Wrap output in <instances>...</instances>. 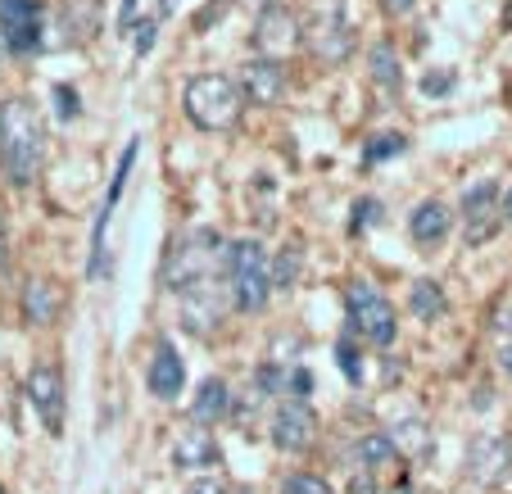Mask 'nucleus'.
<instances>
[{"label": "nucleus", "mask_w": 512, "mask_h": 494, "mask_svg": "<svg viewBox=\"0 0 512 494\" xmlns=\"http://www.w3.org/2000/svg\"><path fill=\"white\" fill-rule=\"evenodd\" d=\"M499 209V182H476V186H467V195H463V218H481V214H494Z\"/></svg>", "instance_id": "nucleus-21"}, {"label": "nucleus", "mask_w": 512, "mask_h": 494, "mask_svg": "<svg viewBox=\"0 0 512 494\" xmlns=\"http://www.w3.org/2000/svg\"><path fill=\"white\" fill-rule=\"evenodd\" d=\"M408 309H413V318H417V322L445 318L449 300H445V291H440V281H431V277L413 281V291H408Z\"/></svg>", "instance_id": "nucleus-18"}, {"label": "nucleus", "mask_w": 512, "mask_h": 494, "mask_svg": "<svg viewBox=\"0 0 512 494\" xmlns=\"http://www.w3.org/2000/svg\"><path fill=\"white\" fill-rule=\"evenodd\" d=\"M41 32H46V14L37 0H0V41L10 55H32L41 50Z\"/></svg>", "instance_id": "nucleus-6"}, {"label": "nucleus", "mask_w": 512, "mask_h": 494, "mask_svg": "<svg viewBox=\"0 0 512 494\" xmlns=\"http://www.w3.org/2000/svg\"><path fill=\"white\" fill-rule=\"evenodd\" d=\"M182 109L200 132H232L241 123L245 96L236 87V78H227V73H195L182 91Z\"/></svg>", "instance_id": "nucleus-2"}, {"label": "nucleus", "mask_w": 512, "mask_h": 494, "mask_svg": "<svg viewBox=\"0 0 512 494\" xmlns=\"http://www.w3.org/2000/svg\"><path fill=\"white\" fill-rule=\"evenodd\" d=\"M136 59H145L150 50H155V32H159V19H145V23H136Z\"/></svg>", "instance_id": "nucleus-28"}, {"label": "nucleus", "mask_w": 512, "mask_h": 494, "mask_svg": "<svg viewBox=\"0 0 512 494\" xmlns=\"http://www.w3.org/2000/svg\"><path fill=\"white\" fill-rule=\"evenodd\" d=\"M390 494H417V490H413V485H395V490H390Z\"/></svg>", "instance_id": "nucleus-38"}, {"label": "nucleus", "mask_w": 512, "mask_h": 494, "mask_svg": "<svg viewBox=\"0 0 512 494\" xmlns=\"http://www.w3.org/2000/svg\"><path fill=\"white\" fill-rule=\"evenodd\" d=\"M404 150H408V141L399 132H377L368 141V150H363V159H368V164H386V159L404 155Z\"/></svg>", "instance_id": "nucleus-22"}, {"label": "nucleus", "mask_w": 512, "mask_h": 494, "mask_svg": "<svg viewBox=\"0 0 512 494\" xmlns=\"http://www.w3.org/2000/svg\"><path fill=\"white\" fill-rule=\"evenodd\" d=\"M0 263H5V232H0Z\"/></svg>", "instance_id": "nucleus-40"}, {"label": "nucleus", "mask_w": 512, "mask_h": 494, "mask_svg": "<svg viewBox=\"0 0 512 494\" xmlns=\"http://www.w3.org/2000/svg\"><path fill=\"white\" fill-rule=\"evenodd\" d=\"M254 46L268 59H281V55H290V50H300V19H295L286 5L259 10V19H254Z\"/></svg>", "instance_id": "nucleus-7"}, {"label": "nucleus", "mask_w": 512, "mask_h": 494, "mask_svg": "<svg viewBox=\"0 0 512 494\" xmlns=\"http://www.w3.org/2000/svg\"><path fill=\"white\" fill-rule=\"evenodd\" d=\"M309 390H313V377H309V372H304V368H290V377H286V395H290V399H304Z\"/></svg>", "instance_id": "nucleus-30"}, {"label": "nucleus", "mask_w": 512, "mask_h": 494, "mask_svg": "<svg viewBox=\"0 0 512 494\" xmlns=\"http://www.w3.org/2000/svg\"><path fill=\"white\" fill-rule=\"evenodd\" d=\"M368 64H372V82L386 91H399V82H404V73H399V55L390 41H381V46L368 50Z\"/></svg>", "instance_id": "nucleus-20"}, {"label": "nucleus", "mask_w": 512, "mask_h": 494, "mask_svg": "<svg viewBox=\"0 0 512 494\" xmlns=\"http://www.w3.org/2000/svg\"><path fill=\"white\" fill-rule=\"evenodd\" d=\"M241 5H250V10H268V5H281V0H241Z\"/></svg>", "instance_id": "nucleus-36"}, {"label": "nucleus", "mask_w": 512, "mask_h": 494, "mask_svg": "<svg viewBox=\"0 0 512 494\" xmlns=\"http://www.w3.org/2000/svg\"><path fill=\"white\" fill-rule=\"evenodd\" d=\"M223 254H227L223 241H218L209 227H204V232L182 236V241L168 250V259H164V286L182 295L186 286H195V281H209Z\"/></svg>", "instance_id": "nucleus-4"}, {"label": "nucleus", "mask_w": 512, "mask_h": 494, "mask_svg": "<svg viewBox=\"0 0 512 494\" xmlns=\"http://www.w3.org/2000/svg\"><path fill=\"white\" fill-rule=\"evenodd\" d=\"M349 50H354V28L345 23V14H327V23H322V32H318V55L327 59V64H340Z\"/></svg>", "instance_id": "nucleus-17"}, {"label": "nucleus", "mask_w": 512, "mask_h": 494, "mask_svg": "<svg viewBox=\"0 0 512 494\" xmlns=\"http://www.w3.org/2000/svg\"><path fill=\"white\" fill-rule=\"evenodd\" d=\"M28 399H32V408H37V417L46 422L50 436H59V431H64V377H59V368L37 363V368L28 372Z\"/></svg>", "instance_id": "nucleus-9"}, {"label": "nucleus", "mask_w": 512, "mask_h": 494, "mask_svg": "<svg viewBox=\"0 0 512 494\" xmlns=\"http://www.w3.org/2000/svg\"><path fill=\"white\" fill-rule=\"evenodd\" d=\"M422 91L426 96H445V91H454V68H445V73H426Z\"/></svg>", "instance_id": "nucleus-29"}, {"label": "nucleus", "mask_w": 512, "mask_h": 494, "mask_svg": "<svg viewBox=\"0 0 512 494\" xmlns=\"http://www.w3.org/2000/svg\"><path fill=\"white\" fill-rule=\"evenodd\" d=\"M336 363H340V372H345V377L354 381V386H363V363H358L354 340H345V336L336 340Z\"/></svg>", "instance_id": "nucleus-25"}, {"label": "nucleus", "mask_w": 512, "mask_h": 494, "mask_svg": "<svg viewBox=\"0 0 512 494\" xmlns=\"http://www.w3.org/2000/svg\"><path fill=\"white\" fill-rule=\"evenodd\" d=\"M55 114L64 118V123H68V118H78V114H82V105H78V91H73V87H64V82H59V87H55Z\"/></svg>", "instance_id": "nucleus-27"}, {"label": "nucleus", "mask_w": 512, "mask_h": 494, "mask_svg": "<svg viewBox=\"0 0 512 494\" xmlns=\"http://www.w3.org/2000/svg\"><path fill=\"white\" fill-rule=\"evenodd\" d=\"M0 494H5V490H0Z\"/></svg>", "instance_id": "nucleus-41"}, {"label": "nucleus", "mask_w": 512, "mask_h": 494, "mask_svg": "<svg viewBox=\"0 0 512 494\" xmlns=\"http://www.w3.org/2000/svg\"><path fill=\"white\" fill-rule=\"evenodd\" d=\"M499 327H503V331H512V309L503 313V322H499Z\"/></svg>", "instance_id": "nucleus-39"}, {"label": "nucleus", "mask_w": 512, "mask_h": 494, "mask_svg": "<svg viewBox=\"0 0 512 494\" xmlns=\"http://www.w3.org/2000/svg\"><path fill=\"white\" fill-rule=\"evenodd\" d=\"M227 263V291L241 313H259L272 295V263L259 241H232L223 254Z\"/></svg>", "instance_id": "nucleus-3"}, {"label": "nucleus", "mask_w": 512, "mask_h": 494, "mask_svg": "<svg viewBox=\"0 0 512 494\" xmlns=\"http://www.w3.org/2000/svg\"><path fill=\"white\" fill-rule=\"evenodd\" d=\"M499 368H503V377L512 381V345H503V349H499Z\"/></svg>", "instance_id": "nucleus-35"}, {"label": "nucleus", "mask_w": 512, "mask_h": 494, "mask_svg": "<svg viewBox=\"0 0 512 494\" xmlns=\"http://www.w3.org/2000/svg\"><path fill=\"white\" fill-rule=\"evenodd\" d=\"M358 458H363V467L368 472H381V467H390L399 458V445L390 431H372V436L358 440Z\"/></svg>", "instance_id": "nucleus-19"}, {"label": "nucleus", "mask_w": 512, "mask_h": 494, "mask_svg": "<svg viewBox=\"0 0 512 494\" xmlns=\"http://www.w3.org/2000/svg\"><path fill=\"white\" fill-rule=\"evenodd\" d=\"M132 19H136V0H123V10H118V32H132Z\"/></svg>", "instance_id": "nucleus-33"}, {"label": "nucleus", "mask_w": 512, "mask_h": 494, "mask_svg": "<svg viewBox=\"0 0 512 494\" xmlns=\"http://www.w3.org/2000/svg\"><path fill=\"white\" fill-rule=\"evenodd\" d=\"M145 386H150V395L155 399H177L186 386V363L182 354H177L168 340H159L155 359H150V368H145Z\"/></svg>", "instance_id": "nucleus-11"}, {"label": "nucleus", "mask_w": 512, "mask_h": 494, "mask_svg": "<svg viewBox=\"0 0 512 494\" xmlns=\"http://www.w3.org/2000/svg\"><path fill=\"white\" fill-rule=\"evenodd\" d=\"M381 10L395 14V19H404V14H413V10H417V0H381Z\"/></svg>", "instance_id": "nucleus-32"}, {"label": "nucleus", "mask_w": 512, "mask_h": 494, "mask_svg": "<svg viewBox=\"0 0 512 494\" xmlns=\"http://www.w3.org/2000/svg\"><path fill=\"white\" fill-rule=\"evenodd\" d=\"M173 463L177 467H213L218 463V440L209 431H182V440L173 445Z\"/></svg>", "instance_id": "nucleus-16"}, {"label": "nucleus", "mask_w": 512, "mask_h": 494, "mask_svg": "<svg viewBox=\"0 0 512 494\" xmlns=\"http://www.w3.org/2000/svg\"><path fill=\"white\" fill-rule=\"evenodd\" d=\"M449 223H454V214H449L445 200H422L413 209V218H408V236L417 245H440L449 236Z\"/></svg>", "instance_id": "nucleus-13"}, {"label": "nucleus", "mask_w": 512, "mask_h": 494, "mask_svg": "<svg viewBox=\"0 0 512 494\" xmlns=\"http://www.w3.org/2000/svg\"><path fill=\"white\" fill-rule=\"evenodd\" d=\"M5 59H10V50H5V41H0V73H5Z\"/></svg>", "instance_id": "nucleus-37"}, {"label": "nucleus", "mask_w": 512, "mask_h": 494, "mask_svg": "<svg viewBox=\"0 0 512 494\" xmlns=\"http://www.w3.org/2000/svg\"><path fill=\"white\" fill-rule=\"evenodd\" d=\"M186 494H227V485H223V481H213V476H200V481H195Z\"/></svg>", "instance_id": "nucleus-31"}, {"label": "nucleus", "mask_w": 512, "mask_h": 494, "mask_svg": "<svg viewBox=\"0 0 512 494\" xmlns=\"http://www.w3.org/2000/svg\"><path fill=\"white\" fill-rule=\"evenodd\" d=\"M313 431H318V417H313V408L304 404V399H286V404L272 413V445L286 449V454H300V449L313 445Z\"/></svg>", "instance_id": "nucleus-8"}, {"label": "nucleus", "mask_w": 512, "mask_h": 494, "mask_svg": "<svg viewBox=\"0 0 512 494\" xmlns=\"http://www.w3.org/2000/svg\"><path fill=\"white\" fill-rule=\"evenodd\" d=\"M236 87H241V96L250 100V105L272 109L286 96V68H281V59L259 55V59H250V64H241V82H236Z\"/></svg>", "instance_id": "nucleus-10"}, {"label": "nucleus", "mask_w": 512, "mask_h": 494, "mask_svg": "<svg viewBox=\"0 0 512 494\" xmlns=\"http://www.w3.org/2000/svg\"><path fill=\"white\" fill-rule=\"evenodd\" d=\"M499 218L512 227V186H508V191H503V200H499Z\"/></svg>", "instance_id": "nucleus-34"}, {"label": "nucleus", "mask_w": 512, "mask_h": 494, "mask_svg": "<svg viewBox=\"0 0 512 494\" xmlns=\"http://www.w3.org/2000/svg\"><path fill=\"white\" fill-rule=\"evenodd\" d=\"M295 272H300V254L286 250L277 263H272V286H277V291H286L290 281H295Z\"/></svg>", "instance_id": "nucleus-26"}, {"label": "nucleus", "mask_w": 512, "mask_h": 494, "mask_svg": "<svg viewBox=\"0 0 512 494\" xmlns=\"http://www.w3.org/2000/svg\"><path fill=\"white\" fill-rule=\"evenodd\" d=\"M227 408H232V390H227L223 377H209V381L200 386V395L191 399V417L200 422V427H209V422L227 417Z\"/></svg>", "instance_id": "nucleus-15"}, {"label": "nucleus", "mask_w": 512, "mask_h": 494, "mask_svg": "<svg viewBox=\"0 0 512 494\" xmlns=\"http://www.w3.org/2000/svg\"><path fill=\"white\" fill-rule=\"evenodd\" d=\"M59 313V291L55 281H28V291H23V318L32 322V327H50Z\"/></svg>", "instance_id": "nucleus-14"}, {"label": "nucleus", "mask_w": 512, "mask_h": 494, "mask_svg": "<svg viewBox=\"0 0 512 494\" xmlns=\"http://www.w3.org/2000/svg\"><path fill=\"white\" fill-rule=\"evenodd\" d=\"M281 494H336L318 472H290L281 481Z\"/></svg>", "instance_id": "nucleus-24"}, {"label": "nucleus", "mask_w": 512, "mask_h": 494, "mask_svg": "<svg viewBox=\"0 0 512 494\" xmlns=\"http://www.w3.org/2000/svg\"><path fill=\"white\" fill-rule=\"evenodd\" d=\"M377 223H386V204H381L377 195H358L349 227H354V232H368V227H377Z\"/></svg>", "instance_id": "nucleus-23"}, {"label": "nucleus", "mask_w": 512, "mask_h": 494, "mask_svg": "<svg viewBox=\"0 0 512 494\" xmlns=\"http://www.w3.org/2000/svg\"><path fill=\"white\" fill-rule=\"evenodd\" d=\"M345 309H349V322H354L358 336H368L372 345H395V336H399L395 304H390L372 281H349Z\"/></svg>", "instance_id": "nucleus-5"}, {"label": "nucleus", "mask_w": 512, "mask_h": 494, "mask_svg": "<svg viewBox=\"0 0 512 494\" xmlns=\"http://www.w3.org/2000/svg\"><path fill=\"white\" fill-rule=\"evenodd\" d=\"M177 300H182V322L191 331H213L218 327V318H223V300H218V291H213V277L186 286Z\"/></svg>", "instance_id": "nucleus-12"}, {"label": "nucleus", "mask_w": 512, "mask_h": 494, "mask_svg": "<svg viewBox=\"0 0 512 494\" xmlns=\"http://www.w3.org/2000/svg\"><path fill=\"white\" fill-rule=\"evenodd\" d=\"M46 118L32 100L10 96L0 105V168L14 186H32L46 168Z\"/></svg>", "instance_id": "nucleus-1"}]
</instances>
